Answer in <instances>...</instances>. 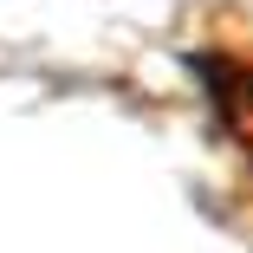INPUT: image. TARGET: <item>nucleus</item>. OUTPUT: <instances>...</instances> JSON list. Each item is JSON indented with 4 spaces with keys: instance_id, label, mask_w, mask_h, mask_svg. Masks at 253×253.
Returning <instances> with one entry per match:
<instances>
[{
    "instance_id": "1",
    "label": "nucleus",
    "mask_w": 253,
    "mask_h": 253,
    "mask_svg": "<svg viewBox=\"0 0 253 253\" xmlns=\"http://www.w3.org/2000/svg\"><path fill=\"white\" fill-rule=\"evenodd\" d=\"M195 72H201V84H208V97H214L221 130L247 149V163H253V39L240 26H221V39L208 45V52H195Z\"/></svg>"
}]
</instances>
